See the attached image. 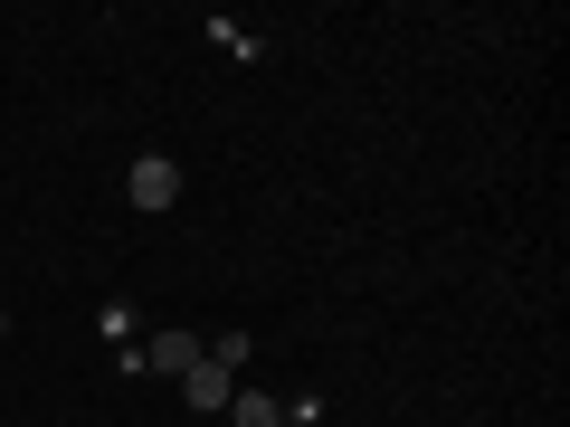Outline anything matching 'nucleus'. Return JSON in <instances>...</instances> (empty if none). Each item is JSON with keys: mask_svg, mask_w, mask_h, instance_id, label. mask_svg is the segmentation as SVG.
<instances>
[{"mask_svg": "<svg viewBox=\"0 0 570 427\" xmlns=\"http://www.w3.org/2000/svg\"><path fill=\"white\" fill-rule=\"evenodd\" d=\"M124 200L163 219V209L181 200V162H171V152H134V171H124Z\"/></svg>", "mask_w": 570, "mask_h": 427, "instance_id": "f257e3e1", "label": "nucleus"}, {"mask_svg": "<svg viewBox=\"0 0 570 427\" xmlns=\"http://www.w3.org/2000/svg\"><path fill=\"white\" fill-rule=\"evenodd\" d=\"M96 332L134 351V332H142V305H134V295H105V305H96Z\"/></svg>", "mask_w": 570, "mask_h": 427, "instance_id": "39448f33", "label": "nucleus"}, {"mask_svg": "<svg viewBox=\"0 0 570 427\" xmlns=\"http://www.w3.org/2000/svg\"><path fill=\"white\" fill-rule=\"evenodd\" d=\"M190 361H200V332H153V342L124 351V370H134V380H142V370H171V380H181Z\"/></svg>", "mask_w": 570, "mask_h": 427, "instance_id": "f03ea898", "label": "nucleus"}, {"mask_svg": "<svg viewBox=\"0 0 570 427\" xmlns=\"http://www.w3.org/2000/svg\"><path fill=\"white\" fill-rule=\"evenodd\" d=\"M181 399H190V408H209V418H228V399H238V370L190 361V370H181Z\"/></svg>", "mask_w": 570, "mask_h": 427, "instance_id": "7ed1b4c3", "label": "nucleus"}, {"mask_svg": "<svg viewBox=\"0 0 570 427\" xmlns=\"http://www.w3.org/2000/svg\"><path fill=\"white\" fill-rule=\"evenodd\" d=\"M200 29H209V39H219V58H247V67L266 58V39H257V29H247V20H228V10H209Z\"/></svg>", "mask_w": 570, "mask_h": 427, "instance_id": "20e7f679", "label": "nucleus"}, {"mask_svg": "<svg viewBox=\"0 0 570 427\" xmlns=\"http://www.w3.org/2000/svg\"><path fill=\"white\" fill-rule=\"evenodd\" d=\"M0 332H10V324H0Z\"/></svg>", "mask_w": 570, "mask_h": 427, "instance_id": "0eeeda50", "label": "nucleus"}, {"mask_svg": "<svg viewBox=\"0 0 570 427\" xmlns=\"http://www.w3.org/2000/svg\"><path fill=\"white\" fill-rule=\"evenodd\" d=\"M228 418H238V427H285V399H266V389H247V380H238Z\"/></svg>", "mask_w": 570, "mask_h": 427, "instance_id": "423d86ee", "label": "nucleus"}]
</instances>
